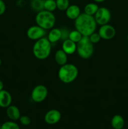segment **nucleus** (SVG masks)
Listing matches in <instances>:
<instances>
[{
	"label": "nucleus",
	"mask_w": 128,
	"mask_h": 129,
	"mask_svg": "<svg viewBox=\"0 0 128 129\" xmlns=\"http://www.w3.org/2000/svg\"><path fill=\"white\" fill-rule=\"evenodd\" d=\"M74 21L75 29L83 36H90L92 34L95 32L97 26L94 16L87 15L85 13L80 14Z\"/></svg>",
	"instance_id": "1"
},
{
	"label": "nucleus",
	"mask_w": 128,
	"mask_h": 129,
	"mask_svg": "<svg viewBox=\"0 0 128 129\" xmlns=\"http://www.w3.org/2000/svg\"><path fill=\"white\" fill-rule=\"evenodd\" d=\"M51 51V44L48 39L43 37L35 41L33 46V54L36 59L45 60L50 55Z\"/></svg>",
	"instance_id": "2"
},
{
	"label": "nucleus",
	"mask_w": 128,
	"mask_h": 129,
	"mask_svg": "<svg viewBox=\"0 0 128 129\" xmlns=\"http://www.w3.org/2000/svg\"><path fill=\"white\" fill-rule=\"evenodd\" d=\"M79 74V70L73 64H67L60 66L58 73L59 79L65 84H70L76 79Z\"/></svg>",
	"instance_id": "3"
},
{
	"label": "nucleus",
	"mask_w": 128,
	"mask_h": 129,
	"mask_svg": "<svg viewBox=\"0 0 128 129\" xmlns=\"http://www.w3.org/2000/svg\"><path fill=\"white\" fill-rule=\"evenodd\" d=\"M36 25L45 30L53 28L56 21V18L53 12L43 10L37 13L35 16Z\"/></svg>",
	"instance_id": "4"
},
{
	"label": "nucleus",
	"mask_w": 128,
	"mask_h": 129,
	"mask_svg": "<svg viewBox=\"0 0 128 129\" xmlns=\"http://www.w3.org/2000/svg\"><path fill=\"white\" fill-rule=\"evenodd\" d=\"M94 44L90 42L89 37L83 36L77 44V52L80 57L84 59H89L94 54Z\"/></svg>",
	"instance_id": "5"
},
{
	"label": "nucleus",
	"mask_w": 128,
	"mask_h": 129,
	"mask_svg": "<svg viewBox=\"0 0 128 129\" xmlns=\"http://www.w3.org/2000/svg\"><path fill=\"white\" fill-rule=\"evenodd\" d=\"M48 93V89L43 84H38L31 91V100L36 103H41L46 99Z\"/></svg>",
	"instance_id": "6"
},
{
	"label": "nucleus",
	"mask_w": 128,
	"mask_h": 129,
	"mask_svg": "<svg viewBox=\"0 0 128 129\" xmlns=\"http://www.w3.org/2000/svg\"><path fill=\"white\" fill-rule=\"evenodd\" d=\"M94 16L97 24L101 26L109 23L111 18V13L107 8L100 7Z\"/></svg>",
	"instance_id": "7"
},
{
	"label": "nucleus",
	"mask_w": 128,
	"mask_h": 129,
	"mask_svg": "<svg viewBox=\"0 0 128 129\" xmlns=\"http://www.w3.org/2000/svg\"><path fill=\"white\" fill-rule=\"evenodd\" d=\"M45 34H46V30L37 25L30 26L26 31V35L28 38L34 41H36L44 37Z\"/></svg>",
	"instance_id": "8"
},
{
	"label": "nucleus",
	"mask_w": 128,
	"mask_h": 129,
	"mask_svg": "<svg viewBox=\"0 0 128 129\" xmlns=\"http://www.w3.org/2000/svg\"><path fill=\"white\" fill-rule=\"evenodd\" d=\"M102 39L109 40L112 39L116 34L115 28L109 24L101 25L98 32Z\"/></svg>",
	"instance_id": "9"
},
{
	"label": "nucleus",
	"mask_w": 128,
	"mask_h": 129,
	"mask_svg": "<svg viewBox=\"0 0 128 129\" xmlns=\"http://www.w3.org/2000/svg\"><path fill=\"white\" fill-rule=\"evenodd\" d=\"M61 118V115L60 111L56 109H51L45 113L44 120L48 124L54 125L58 123Z\"/></svg>",
	"instance_id": "10"
},
{
	"label": "nucleus",
	"mask_w": 128,
	"mask_h": 129,
	"mask_svg": "<svg viewBox=\"0 0 128 129\" xmlns=\"http://www.w3.org/2000/svg\"><path fill=\"white\" fill-rule=\"evenodd\" d=\"M12 103V96L8 91L3 89L0 91V107L6 108Z\"/></svg>",
	"instance_id": "11"
},
{
	"label": "nucleus",
	"mask_w": 128,
	"mask_h": 129,
	"mask_svg": "<svg viewBox=\"0 0 128 129\" xmlns=\"http://www.w3.org/2000/svg\"><path fill=\"white\" fill-rule=\"evenodd\" d=\"M61 49L67 55H72L77 51V44L69 39H66L63 41Z\"/></svg>",
	"instance_id": "12"
},
{
	"label": "nucleus",
	"mask_w": 128,
	"mask_h": 129,
	"mask_svg": "<svg viewBox=\"0 0 128 129\" xmlns=\"http://www.w3.org/2000/svg\"><path fill=\"white\" fill-rule=\"evenodd\" d=\"M65 14L67 17L72 20H75L81 14L80 9L79 6L76 5H70L65 10Z\"/></svg>",
	"instance_id": "13"
},
{
	"label": "nucleus",
	"mask_w": 128,
	"mask_h": 129,
	"mask_svg": "<svg viewBox=\"0 0 128 129\" xmlns=\"http://www.w3.org/2000/svg\"><path fill=\"white\" fill-rule=\"evenodd\" d=\"M6 115L8 117L13 121L18 120L21 117L20 109L16 106L12 105L6 108Z\"/></svg>",
	"instance_id": "14"
},
{
	"label": "nucleus",
	"mask_w": 128,
	"mask_h": 129,
	"mask_svg": "<svg viewBox=\"0 0 128 129\" xmlns=\"http://www.w3.org/2000/svg\"><path fill=\"white\" fill-rule=\"evenodd\" d=\"M61 30L58 28H53L50 29L47 39L51 44H55L61 40Z\"/></svg>",
	"instance_id": "15"
},
{
	"label": "nucleus",
	"mask_w": 128,
	"mask_h": 129,
	"mask_svg": "<svg viewBox=\"0 0 128 129\" xmlns=\"http://www.w3.org/2000/svg\"><path fill=\"white\" fill-rule=\"evenodd\" d=\"M67 54L62 50V49H59L55 52V62L58 64L59 66L64 65V64L67 63Z\"/></svg>",
	"instance_id": "16"
},
{
	"label": "nucleus",
	"mask_w": 128,
	"mask_h": 129,
	"mask_svg": "<svg viewBox=\"0 0 128 129\" xmlns=\"http://www.w3.org/2000/svg\"><path fill=\"white\" fill-rule=\"evenodd\" d=\"M125 121L120 115H115L111 119V126L114 129H122L124 128Z\"/></svg>",
	"instance_id": "17"
},
{
	"label": "nucleus",
	"mask_w": 128,
	"mask_h": 129,
	"mask_svg": "<svg viewBox=\"0 0 128 129\" xmlns=\"http://www.w3.org/2000/svg\"><path fill=\"white\" fill-rule=\"evenodd\" d=\"M99 8V6L94 3H88L84 7V13L90 16H94Z\"/></svg>",
	"instance_id": "18"
},
{
	"label": "nucleus",
	"mask_w": 128,
	"mask_h": 129,
	"mask_svg": "<svg viewBox=\"0 0 128 129\" xmlns=\"http://www.w3.org/2000/svg\"><path fill=\"white\" fill-rule=\"evenodd\" d=\"M57 8L56 0H45L44 1V10L53 12Z\"/></svg>",
	"instance_id": "19"
},
{
	"label": "nucleus",
	"mask_w": 128,
	"mask_h": 129,
	"mask_svg": "<svg viewBox=\"0 0 128 129\" xmlns=\"http://www.w3.org/2000/svg\"><path fill=\"white\" fill-rule=\"evenodd\" d=\"M44 1L45 0H32L31 6L33 10L35 11H39L44 10Z\"/></svg>",
	"instance_id": "20"
},
{
	"label": "nucleus",
	"mask_w": 128,
	"mask_h": 129,
	"mask_svg": "<svg viewBox=\"0 0 128 129\" xmlns=\"http://www.w3.org/2000/svg\"><path fill=\"white\" fill-rule=\"evenodd\" d=\"M83 35L78 31L77 30H72V31H70V34H69V39L70 40H71L72 41L74 42L75 43L77 44L81 39L82 38Z\"/></svg>",
	"instance_id": "21"
},
{
	"label": "nucleus",
	"mask_w": 128,
	"mask_h": 129,
	"mask_svg": "<svg viewBox=\"0 0 128 129\" xmlns=\"http://www.w3.org/2000/svg\"><path fill=\"white\" fill-rule=\"evenodd\" d=\"M56 7L60 11H65L70 6L69 0H56Z\"/></svg>",
	"instance_id": "22"
},
{
	"label": "nucleus",
	"mask_w": 128,
	"mask_h": 129,
	"mask_svg": "<svg viewBox=\"0 0 128 129\" xmlns=\"http://www.w3.org/2000/svg\"><path fill=\"white\" fill-rule=\"evenodd\" d=\"M1 129H20V126L15 121H8L1 125Z\"/></svg>",
	"instance_id": "23"
},
{
	"label": "nucleus",
	"mask_w": 128,
	"mask_h": 129,
	"mask_svg": "<svg viewBox=\"0 0 128 129\" xmlns=\"http://www.w3.org/2000/svg\"><path fill=\"white\" fill-rule=\"evenodd\" d=\"M89 37L90 42H91L93 44H97V43L99 42L100 40L102 39L99 33L96 32H94L93 34H92L90 36H89Z\"/></svg>",
	"instance_id": "24"
},
{
	"label": "nucleus",
	"mask_w": 128,
	"mask_h": 129,
	"mask_svg": "<svg viewBox=\"0 0 128 129\" xmlns=\"http://www.w3.org/2000/svg\"><path fill=\"white\" fill-rule=\"evenodd\" d=\"M19 120H20V123L24 126L29 125H30V123L31 122V118L27 115H21Z\"/></svg>",
	"instance_id": "25"
},
{
	"label": "nucleus",
	"mask_w": 128,
	"mask_h": 129,
	"mask_svg": "<svg viewBox=\"0 0 128 129\" xmlns=\"http://www.w3.org/2000/svg\"><path fill=\"white\" fill-rule=\"evenodd\" d=\"M61 30V39L63 40V41L66 39H69V34H70V31H69L67 28H63L62 29H60Z\"/></svg>",
	"instance_id": "26"
},
{
	"label": "nucleus",
	"mask_w": 128,
	"mask_h": 129,
	"mask_svg": "<svg viewBox=\"0 0 128 129\" xmlns=\"http://www.w3.org/2000/svg\"><path fill=\"white\" fill-rule=\"evenodd\" d=\"M6 4L3 0H0V16L3 15L6 11Z\"/></svg>",
	"instance_id": "27"
},
{
	"label": "nucleus",
	"mask_w": 128,
	"mask_h": 129,
	"mask_svg": "<svg viewBox=\"0 0 128 129\" xmlns=\"http://www.w3.org/2000/svg\"><path fill=\"white\" fill-rule=\"evenodd\" d=\"M4 88V84H3V82L1 80H0V91L3 90Z\"/></svg>",
	"instance_id": "28"
},
{
	"label": "nucleus",
	"mask_w": 128,
	"mask_h": 129,
	"mask_svg": "<svg viewBox=\"0 0 128 129\" xmlns=\"http://www.w3.org/2000/svg\"><path fill=\"white\" fill-rule=\"evenodd\" d=\"M93 1H95V3H102L105 1V0H93Z\"/></svg>",
	"instance_id": "29"
},
{
	"label": "nucleus",
	"mask_w": 128,
	"mask_h": 129,
	"mask_svg": "<svg viewBox=\"0 0 128 129\" xmlns=\"http://www.w3.org/2000/svg\"><path fill=\"white\" fill-rule=\"evenodd\" d=\"M1 63H2V61H1V58H0V66H1Z\"/></svg>",
	"instance_id": "30"
},
{
	"label": "nucleus",
	"mask_w": 128,
	"mask_h": 129,
	"mask_svg": "<svg viewBox=\"0 0 128 129\" xmlns=\"http://www.w3.org/2000/svg\"><path fill=\"white\" fill-rule=\"evenodd\" d=\"M127 41H128V35H127Z\"/></svg>",
	"instance_id": "31"
},
{
	"label": "nucleus",
	"mask_w": 128,
	"mask_h": 129,
	"mask_svg": "<svg viewBox=\"0 0 128 129\" xmlns=\"http://www.w3.org/2000/svg\"><path fill=\"white\" fill-rule=\"evenodd\" d=\"M0 129H1V123H0Z\"/></svg>",
	"instance_id": "32"
},
{
	"label": "nucleus",
	"mask_w": 128,
	"mask_h": 129,
	"mask_svg": "<svg viewBox=\"0 0 128 129\" xmlns=\"http://www.w3.org/2000/svg\"><path fill=\"white\" fill-rule=\"evenodd\" d=\"M122 129H124V128H122Z\"/></svg>",
	"instance_id": "33"
}]
</instances>
